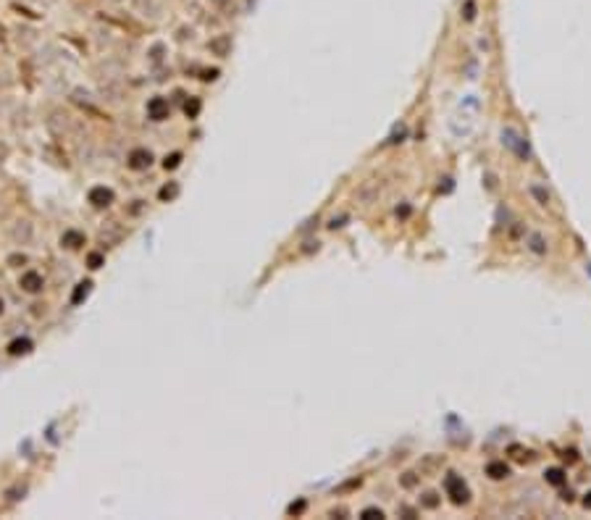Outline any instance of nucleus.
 <instances>
[{
	"label": "nucleus",
	"instance_id": "obj_1",
	"mask_svg": "<svg viewBox=\"0 0 591 520\" xmlns=\"http://www.w3.org/2000/svg\"><path fill=\"white\" fill-rule=\"evenodd\" d=\"M444 491H447L452 505H468L470 502V489L465 486L463 476H457V473H449L444 478Z\"/></svg>",
	"mask_w": 591,
	"mask_h": 520
},
{
	"label": "nucleus",
	"instance_id": "obj_2",
	"mask_svg": "<svg viewBox=\"0 0 591 520\" xmlns=\"http://www.w3.org/2000/svg\"><path fill=\"white\" fill-rule=\"evenodd\" d=\"M486 476L494 478V481H502V478L510 476V465H507L505 460H494V462H489V465H486Z\"/></svg>",
	"mask_w": 591,
	"mask_h": 520
},
{
	"label": "nucleus",
	"instance_id": "obj_3",
	"mask_svg": "<svg viewBox=\"0 0 591 520\" xmlns=\"http://www.w3.org/2000/svg\"><path fill=\"white\" fill-rule=\"evenodd\" d=\"M441 465H444V457H426V460L418 465V473H421V476H426V473H433V470L441 468Z\"/></svg>",
	"mask_w": 591,
	"mask_h": 520
},
{
	"label": "nucleus",
	"instance_id": "obj_4",
	"mask_svg": "<svg viewBox=\"0 0 591 520\" xmlns=\"http://www.w3.org/2000/svg\"><path fill=\"white\" fill-rule=\"evenodd\" d=\"M544 478H547L549 486H562V484H565V473H562L560 468H549L547 473H544Z\"/></svg>",
	"mask_w": 591,
	"mask_h": 520
},
{
	"label": "nucleus",
	"instance_id": "obj_5",
	"mask_svg": "<svg viewBox=\"0 0 591 520\" xmlns=\"http://www.w3.org/2000/svg\"><path fill=\"white\" fill-rule=\"evenodd\" d=\"M415 484H418V478H415V473H405V476H402V486H405V489H413Z\"/></svg>",
	"mask_w": 591,
	"mask_h": 520
},
{
	"label": "nucleus",
	"instance_id": "obj_6",
	"mask_svg": "<svg viewBox=\"0 0 591 520\" xmlns=\"http://www.w3.org/2000/svg\"><path fill=\"white\" fill-rule=\"evenodd\" d=\"M473 18H476V3H473V0H468V3H465V21H473Z\"/></svg>",
	"mask_w": 591,
	"mask_h": 520
},
{
	"label": "nucleus",
	"instance_id": "obj_7",
	"mask_svg": "<svg viewBox=\"0 0 591 520\" xmlns=\"http://www.w3.org/2000/svg\"><path fill=\"white\" fill-rule=\"evenodd\" d=\"M363 518H384V513L376 507H368V510H363Z\"/></svg>",
	"mask_w": 591,
	"mask_h": 520
},
{
	"label": "nucleus",
	"instance_id": "obj_8",
	"mask_svg": "<svg viewBox=\"0 0 591 520\" xmlns=\"http://www.w3.org/2000/svg\"><path fill=\"white\" fill-rule=\"evenodd\" d=\"M433 497H436V494H426L423 505H426V507H436V505H439V499H433Z\"/></svg>",
	"mask_w": 591,
	"mask_h": 520
},
{
	"label": "nucleus",
	"instance_id": "obj_9",
	"mask_svg": "<svg viewBox=\"0 0 591 520\" xmlns=\"http://www.w3.org/2000/svg\"><path fill=\"white\" fill-rule=\"evenodd\" d=\"M584 507H586V510H591V491H589V494L584 497Z\"/></svg>",
	"mask_w": 591,
	"mask_h": 520
}]
</instances>
